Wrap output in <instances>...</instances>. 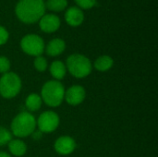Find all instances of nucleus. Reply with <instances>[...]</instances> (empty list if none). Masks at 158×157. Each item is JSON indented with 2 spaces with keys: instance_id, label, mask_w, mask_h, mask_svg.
<instances>
[{
  "instance_id": "nucleus-14",
  "label": "nucleus",
  "mask_w": 158,
  "mask_h": 157,
  "mask_svg": "<svg viewBox=\"0 0 158 157\" xmlns=\"http://www.w3.org/2000/svg\"><path fill=\"white\" fill-rule=\"evenodd\" d=\"M8 150L15 156H22L27 151V146L20 140H11L8 143Z\"/></svg>"
},
{
  "instance_id": "nucleus-1",
  "label": "nucleus",
  "mask_w": 158,
  "mask_h": 157,
  "mask_svg": "<svg viewBox=\"0 0 158 157\" xmlns=\"http://www.w3.org/2000/svg\"><path fill=\"white\" fill-rule=\"evenodd\" d=\"M44 0H19L16 6V15L24 23H34L44 14Z\"/></svg>"
},
{
  "instance_id": "nucleus-4",
  "label": "nucleus",
  "mask_w": 158,
  "mask_h": 157,
  "mask_svg": "<svg viewBox=\"0 0 158 157\" xmlns=\"http://www.w3.org/2000/svg\"><path fill=\"white\" fill-rule=\"evenodd\" d=\"M67 68L73 77L82 79L92 72V63L85 56L73 54L67 59Z\"/></svg>"
},
{
  "instance_id": "nucleus-13",
  "label": "nucleus",
  "mask_w": 158,
  "mask_h": 157,
  "mask_svg": "<svg viewBox=\"0 0 158 157\" xmlns=\"http://www.w3.org/2000/svg\"><path fill=\"white\" fill-rule=\"evenodd\" d=\"M50 73L56 81H60L64 79L67 73V68L61 61H54L50 66Z\"/></svg>"
},
{
  "instance_id": "nucleus-10",
  "label": "nucleus",
  "mask_w": 158,
  "mask_h": 157,
  "mask_svg": "<svg viewBox=\"0 0 158 157\" xmlns=\"http://www.w3.org/2000/svg\"><path fill=\"white\" fill-rule=\"evenodd\" d=\"M60 19L54 14H47L40 19V28L44 32H54L58 30Z\"/></svg>"
},
{
  "instance_id": "nucleus-6",
  "label": "nucleus",
  "mask_w": 158,
  "mask_h": 157,
  "mask_svg": "<svg viewBox=\"0 0 158 157\" xmlns=\"http://www.w3.org/2000/svg\"><path fill=\"white\" fill-rule=\"evenodd\" d=\"M20 46L27 55L39 56L44 50V40L36 34H28L20 41Z\"/></svg>"
},
{
  "instance_id": "nucleus-17",
  "label": "nucleus",
  "mask_w": 158,
  "mask_h": 157,
  "mask_svg": "<svg viewBox=\"0 0 158 157\" xmlns=\"http://www.w3.org/2000/svg\"><path fill=\"white\" fill-rule=\"evenodd\" d=\"M45 7L52 11H61L66 8L68 2L67 0H47V2L44 4Z\"/></svg>"
},
{
  "instance_id": "nucleus-12",
  "label": "nucleus",
  "mask_w": 158,
  "mask_h": 157,
  "mask_svg": "<svg viewBox=\"0 0 158 157\" xmlns=\"http://www.w3.org/2000/svg\"><path fill=\"white\" fill-rule=\"evenodd\" d=\"M66 48V44L65 42L62 39L56 38V39H53L52 41H50L45 48L46 54L50 56H59L60 54H62L64 52Z\"/></svg>"
},
{
  "instance_id": "nucleus-7",
  "label": "nucleus",
  "mask_w": 158,
  "mask_h": 157,
  "mask_svg": "<svg viewBox=\"0 0 158 157\" xmlns=\"http://www.w3.org/2000/svg\"><path fill=\"white\" fill-rule=\"evenodd\" d=\"M36 125L41 132H53L59 125V117L53 111H45L40 115L36 121Z\"/></svg>"
},
{
  "instance_id": "nucleus-5",
  "label": "nucleus",
  "mask_w": 158,
  "mask_h": 157,
  "mask_svg": "<svg viewBox=\"0 0 158 157\" xmlns=\"http://www.w3.org/2000/svg\"><path fill=\"white\" fill-rule=\"evenodd\" d=\"M21 89V80L18 74L7 72L0 78V94L4 98L15 97Z\"/></svg>"
},
{
  "instance_id": "nucleus-22",
  "label": "nucleus",
  "mask_w": 158,
  "mask_h": 157,
  "mask_svg": "<svg viewBox=\"0 0 158 157\" xmlns=\"http://www.w3.org/2000/svg\"><path fill=\"white\" fill-rule=\"evenodd\" d=\"M7 40H8V32H7V31L4 27L0 26V45L5 44L7 42Z\"/></svg>"
},
{
  "instance_id": "nucleus-8",
  "label": "nucleus",
  "mask_w": 158,
  "mask_h": 157,
  "mask_svg": "<svg viewBox=\"0 0 158 157\" xmlns=\"http://www.w3.org/2000/svg\"><path fill=\"white\" fill-rule=\"evenodd\" d=\"M64 98L70 105H78L81 104L85 98V90L81 85H73L65 91Z\"/></svg>"
},
{
  "instance_id": "nucleus-11",
  "label": "nucleus",
  "mask_w": 158,
  "mask_h": 157,
  "mask_svg": "<svg viewBox=\"0 0 158 157\" xmlns=\"http://www.w3.org/2000/svg\"><path fill=\"white\" fill-rule=\"evenodd\" d=\"M65 19L69 25L77 27L82 23L84 19V15L80 8L72 6L67 10L65 14Z\"/></svg>"
},
{
  "instance_id": "nucleus-9",
  "label": "nucleus",
  "mask_w": 158,
  "mask_h": 157,
  "mask_svg": "<svg viewBox=\"0 0 158 157\" xmlns=\"http://www.w3.org/2000/svg\"><path fill=\"white\" fill-rule=\"evenodd\" d=\"M76 148V142L69 136L59 137L55 143V150L57 154L67 155L71 154Z\"/></svg>"
},
{
  "instance_id": "nucleus-3",
  "label": "nucleus",
  "mask_w": 158,
  "mask_h": 157,
  "mask_svg": "<svg viewBox=\"0 0 158 157\" xmlns=\"http://www.w3.org/2000/svg\"><path fill=\"white\" fill-rule=\"evenodd\" d=\"M36 120L29 112H21L17 115L11 123V132L17 137H28L34 132Z\"/></svg>"
},
{
  "instance_id": "nucleus-2",
  "label": "nucleus",
  "mask_w": 158,
  "mask_h": 157,
  "mask_svg": "<svg viewBox=\"0 0 158 157\" xmlns=\"http://www.w3.org/2000/svg\"><path fill=\"white\" fill-rule=\"evenodd\" d=\"M65 88L58 81H49L42 88L41 98L44 102L52 107L60 105L64 100Z\"/></svg>"
},
{
  "instance_id": "nucleus-18",
  "label": "nucleus",
  "mask_w": 158,
  "mask_h": 157,
  "mask_svg": "<svg viewBox=\"0 0 158 157\" xmlns=\"http://www.w3.org/2000/svg\"><path fill=\"white\" fill-rule=\"evenodd\" d=\"M11 139H12L11 132L7 129L0 127V146L8 144Z\"/></svg>"
},
{
  "instance_id": "nucleus-21",
  "label": "nucleus",
  "mask_w": 158,
  "mask_h": 157,
  "mask_svg": "<svg viewBox=\"0 0 158 157\" xmlns=\"http://www.w3.org/2000/svg\"><path fill=\"white\" fill-rule=\"evenodd\" d=\"M75 2L78 6L85 9L91 8L94 5H96V0H75Z\"/></svg>"
},
{
  "instance_id": "nucleus-16",
  "label": "nucleus",
  "mask_w": 158,
  "mask_h": 157,
  "mask_svg": "<svg viewBox=\"0 0 158 157\" xmlns=\"http://www.w3.org/2000/svg\"><path fill=\"white\" fill-rule=\"evenodd\" d=\"M114 60L109 56H102L94 62V68L99 71H106L112 68Z\"/></svg>"
},
{
  "instance_id": "nucleus-23",
  "label": "nucleus",
  "mask_w": 158,
  "mask_h": 157,
  "mask_svg": "<svg viewBox=\"0 0 158 157\" xmlns=\"http://www.w3.org/2000/svg\"><path fill=\"white\" fill-rule=\"evenodd\" d=\"M0 157H11L8 154L5 153V152H0Z\"/></svg>"
},
{
  "instance_id": "nucleus-20",
  "label": "nucleus",
  "mask_w": 158,
  "mask_h": 157,
  "mask_svg": "<svg viewBox=\"0 0 158 157\" xmlns=\"http://www.w3.org/2000/svg\"><path fill=\"white\" fill-rule=\"evenodd\" d=\"M10 68V62L7 57L0 56V73L5 74L7 73Z\"/></svg>"
},
{
  "instance_id": "nucleus-15",
  "label": "nucleus",
  "mask_w": 158,
  "mask_h": 157,
  "mask_svg": "<svg viewBox=\"0 0 158 157\" xmlns=\"http://www.w3.org/2000/svg\"><path fill=\"white\" fill-rule=\"evenodd\" d=\"M25 105H26L27 109L31 112L39 110L40 107L42 106L41 96L37 93H31L25 101Z\"/></svg>"
},
{
  "instance_id": "nucleus-19",
  "label": "nucleus",
  "mask_w": 158,
  "mask_h": 157,
  "mask_svg": "<svg viewBox=\"0 0 158 157\" xmlns=\"http://www.w3.org/2000/svg\"><path fill=\"white\" fill-rule=\"evenodd\" d=\"M34 67L40 72L44 71L47 68V61H46V59L44 57L41 56H36V58L34 59Z\"/></svg>"
}]
</instances>
